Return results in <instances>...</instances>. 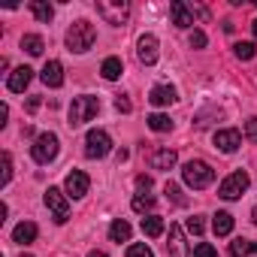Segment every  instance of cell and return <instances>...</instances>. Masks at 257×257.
<instances>
[{
  "label": "cell",
  "instance_id": "ab89813d",
  "mask_svg": "<svg viewBox=\"0 0 257 257\" xmlns=\"http://www.w3.org/2000/svg\"><path fill=\"white\" fill-rule=\"evenodd\" d=\"M88 257H109L106 251H88Z\"/></svg>",
  "mask_w": 257,
  "mask_h": 257
},
{
  "label": "cell",
  "instance_id": "60d3db41",
  "mask_svg": "<svg viewBox=\"0 0 257 257\" xmlns=\"http://www.w3.org/2000/svg\"><path fill=\"white\" fill-rule=\"evenodd\" d=\"M251 221H254V224H257V206H254V209H251Z\"/></svg>",
  "mask_w": 257,
  "mask_h": 257
},
{
  "label": "cell",
  "instance_id": "9c48e42d",
  "mask_svg": "<svg viewBox=\"0 0 257 257\" xmlns=\"http://www.w3.org/2000/svg\"><path fill=\"white\" fill-rule=\"evenodd\" d=\"M88 188H91V179H88L82 170L67 173V179H64V191H67V197L79 200V197H85V194H88Z\"/></svg>",
  "mask_w": 257,
  "mask_h": 257
},
{
  "label": "cell",
  "instance_id": "d4e9b609",
  "mask_svg": "<svg viewBox=\"0 0 257 257\" xmlns=\"http://www.w3.org/2000/svg\"><path fill=\"white\" fill-rule=\"evenodd\" d=\"M22 49H25L28 55H43L46 43H43V37H37V34H25V37H22Z\"/></svg>",
  "mask_w": 257,
  "mask_h": 257
},
{
  "label": "cell",
  "instance_id": "e0dca14e",
  "mask_svg": "<svg viewBox=\"0 0 257 257\" xmlns=\"http://www.w3.org/2000/svg\"><path fill=\"white\" fill-rule=\"evenodd\" d=\"M37 233H40V230H37L34 221H22V224L13 230V242H19V245H31V242L37 239Z\"/></svg>",
  "mask_w": 257,
  "mask_h": 257
},
{
  "label": "cell",
  "instance_id": "3957f363",
  "mask_svg": "<svg viewBox=\"0 0 257 257\" xmlns=\"http://www.w3.org/2000/svg\"><path fill=\"white\" fill-rule=\"evenodd\" d=\"M97 112H100V100L97 97H91V94L73 97V103H70V127H79V124L91 121Z\"/></svg>",
  "mask_w": 257,
  "mask_h": 257
},
{
  "label": "cell",
  "instance_id": "b9f144b4",
  "mask_svg": "<svg viewBox=\"0 0 257 257\" xmlns=\"http://www.w3.org/2000/svg\"><path fill=\"white\" fill-rule=\"evenodd\" d=\"M251 28H254V37H257V22H254V25H251Z\"/></svg>",
  "mask_w": 257,
  "mask_h": 257
},
{
  "label": "cell",
  "instance_id": "2e32d148",
  "mask_svg": "<svg viewBox=\"0 0 257 257\" xmlns=\"http://www.w3.org/2000/svg\"><path fill=\"white\" fill-rule=\"evenodd\" d=\"M149 100H152V106H170V103H176V88L173 85H155Z\"/></svg>",
  "mask_w": 257,
  "mask_h": 257
},
{
  "label": "cell",
  "instance_id": "8fae6325",
  "mask_svg": "<svg viewBox=\"0 0 257 257\" xmlns=\"http://www.w3.org/2000/svg\"><path fill=\"white\" fill-rule=\"evenodd\" d=\"M239 146H242V137H239V131H233V127L215 131V149H221L224 155H233Z\"/></svg>",
  "mask_w": 257,
  "mask_h": 257
},
{
  "label": "cell",
  "instance_id": "5b68a950",
  "mask_svg": "<svg viewBox=\"0 0 257 257\" xmlns=\"http://www.w3.org/2000/svg\"><path fill=\"white\" fill-rule=\"evenodd\" d=\"M248 185H251L248 173H245V170H236V173H230V176L218 185V197H224V200H239V197L248 191Z\"/></svg>",
  "mask_w": 257,
  "mask_h": 257
},
{
  "label": "cell",
  "instance_id": "7a4b0ae2",
  "mask_svg": "<svg viewBox=\"0 0 257 257\" xmlns=\"http://www.w3.org/2000/svg\"><path fill=\"white\" fill-rule=\"evenodd\" d=\"M182 179H185L188 188L203 191V188H209V185L215 182V170H212L206 161H188V164L182 167Z\"/></svg>",
  "mask_w": 257,
  "mask_h": 257
},
{
  "label": "cell",
  "instance_id": "8d00e7d4",
  "mask_svg": "<svg viewBox=\"0 0 257 257\" xmlns=\"http://www.w3.org/2000/svg\"><path fill=\"white\" fill-rule=\"evenodd\" d=\"M137 188L140 191H152V179L149 176H137Z\"/></svg>",
  "mask_w": 257,
  "mask_h": 257
},
{
  "label": "cell",
  "instance_id": "277c9868",
  "mask_svg": "<svg viewBox=\"0 0 257 257\" xmlns=\"http://www.w3.org/2000/svg\"><path fill=\"white\" fill-rule=\"evenodd\" d=\"M58 149H61V143H58L55 134H40L31 146V155H34L37 164H52L58 158Z\"/></svg>",
  "mask_w": 257,
  "mask_h": 257
},
{
  "label": "cell",
  "instance_id": "836d02e7",
  "mask_svg": "<svg viewBox=\"0 0 257 257\" xmlns=\"http://www.w3.org/2000/svg\"><path fill=\"white\" fill-rule=\"evenodd\" d=\"M10 179H13V158H10V155H4V179H0V182L10 185Z\"/></svg>",
  "mask_w": 257,
  "mask_h": 257
},
{
  "label": "cell",
  "instance_id": "30bf717a",
  "mask_svg": "<svg viewBox=\"0 0 257 257\" xmlns=\"http://www.w3.org/2000/svg\"><path fill=\"white\" fill-rule=\"evenodd\" d=\"M137 58H140V64H146V67L158 64V37H155V34H143V37H140V43H137Z\"/></svg>",
  "mask_w": 257,
  "mask_h": 257
},
{
  "label": "cell",
  "instance_id": "f1b7e54d",
  "mask_svg": "<svg viewBox=\"0 0 257 257\" xmlns=\"http://www.w3.org/2000/svg\"><path fill=\"white\" fill-rule=\"evenodd\" d=\"M127 257H155V251L146 242H134L131 248H127Z\"/></svg>",
  "mask_w": 257,
  "mask_h": 257
},
{
  "label": "cell",
  "instance_id": "603a6c76",
  "mask_svg": "<svg viewBox=\"0 0 257 257\" xmlns=\"http://www.w3.org/2000/svg\"><path fill=\"white\" fill-rule=\"evenodd\" d=\"M140 227H143V233H146V236H152V239H155V236H161V233H164V218H161V215H146Z\"/></svg>",
  "mask_w": 257,
  "mask_h": 257
},
{
  "label": "cell",
  "instance_id": "484cf974",
  "mask_svg": "<svg viewBox=\"0 0 257 257\" xmlns=\"http://www.w3.org/2000/svg\"><path fill=\"white\" fill-rule=\"evenodd\" d=\"M131 206H134V212H143V215H146V212H152V209H155V197H152L149 191H143V194H137V197H134V203H131Z\"/></svg>",
  "mask_w": 257,
  "mask_h": 257
},
{
  "label": "cell",
  "instance_id": "4dcf8cb0",
  "mask_svg": "<svg viewBox=\"0 0 257 257\" xmlns=\"http://www.w3.org/2000/svg\"><path fill=\"white\" fill-rule=\"evenodd\" d=\"M167 197H170L173 203H179V206H185V197H182V191H179V185H173V182H167Z\"/></svg>",
  "mask_w": 257,
  "mask_h": 257
},
{
  "label": "cell",
  "instance_id": "44dd1931",
  "mask_svg": "<svg viewBox=\"0 0 257 257\" xmlns=\"http://www.w3.org/2000/svg\"><path fill=\"white\" fill-rule=\"evenodd\" d=\"M212 230H215V236H230L233 233V215L230 212H218L212 218Z\"/></svg>",
  "mask_w": 257,
  "mask_h": 257
},
{
  "label": "cell",
  "instance_id": "7402d4cb",
  "mask_svg": "<svg viewBox=\"0 0 257 257\" xmlns=\"http://www.w3.org/2000/svg\"><path fill=\"white\" fill-rule=\"evenodd\" d=\"M149 127L155 134H170L173 131V118L164 115V112H155V115H149Z\"/></svg>",
  "mask_w": 257,
  "mask_h": 257
},
{
  "label": "cell",
  "instance_id": "4316f807",
  "mask_svg": "<svg viewBox=\"0 0 257 257\" xmlns=\"http://www.w3.org/2000/svg\"><path fill=\"white\" fill-rule=\"evenodd\" d=\"M254 251V242H248V239H233L230 242V257H245V254H251Z\"/></svg>",
  "mask_w": 257,
  "mask_h": 257
},
{
  "label": "cell",
  "instance_id": "74e56055",
  "mask_svg": "<svg viewBox=\"0 0 257 257\" xmlns=\"http://www.w3.org/2000/svg\"><path fill=\"white\" fill-rule=\"evenodd\" d=\"M37 109H40V97H31L28 100V112H37Z\"/></svg>",
  "mask_w": 257,
  "mask_h": 257
},
{
  "label": "cell",
  "instance_id": "ee69618b",
  "mask_svg": "<svg viewBox=\"0 0 257 257\" xmlns=\"http://www.w3.org/2000/svg\"><path fill=\"white\" fill-rule=\"evenodd\" d=\"M22 257H34V254H22Z\"/></svg>",
  "mask_w": 257,
  "mask_h": 257
},
{
  "label": "cell",
  "instance_id": "52a82bcc",
  "mask_svg": "<svg viewBox=\"0 0 257 257\" xmlns=\"http://www.w3.org/2000/svg\"><path fill=\"white\" fill-rule=\"evenodd\" d=\"M97 13L106 19V25H124V22H127V13H131V4H127V0H115V4L100 0V4H97Z\"/></svg>",
  "mask_w": 257,
  "mask_h": 257
},
{
  "label": "cell",
  "instance_id": "1f68e13d",
  "mask_svg": "<svg viewBox=\"0 0 257 257\" xmlns=\"http://www.w3.org/2000/svg\"><path fill=\"white\" fill-rule=\"evenodd\" d=\"M194 257H218V251H215L209 242H200V245L194 248Z\"/></svg>",
  "mask_w": 257,
  "mask_h": 257
},
{
  "label": "cell",
  "instance_id": "7bdbcfd3",
  "mask_svg": "<svg viewBox=\"0 0 257 257\" xmlns=\"http://www.w3.org/2000/svg\"><path fill=\"white\" fill-rule=\"evenodd\" d=\"M254 254H257V242H254Z\"/></svg>",
  "mask_w": 257,
  "mask_h": 257
},
{
  "label": "cell",
  "instance_id": "7c38bea8",
  "mask_svg": "<svg viewBox=\"0 0 257 257\" xmlns=\"http://www.w3.org/2000/svg\"><path fill=\"white\" fill-rule=\"evenodd\" d=\"M170 19H173L176 28H191L194 25V13H191V7L185 0H173L170 4Z\"/></svg>",
  "mask_w": 257,
  "mask_h": 257
},
{
  "label": "cell",
  "instance_id": "8992f818",
  "mask_svg": "<svg viewBox=\"0 0 257 257\" xmlns=\"http://www.w3.org/2000/svg\"><path fill=\"white\" fill-rule=\"evenodd\" d=\"M109 152H112L109 134H106V131H88V137H85V155H88L91 161H100V158H106Z\"/></svg>",
  "mask_w": 257,
  "mask_h": 257
},
{
  "label": "cell",
  "instance_id": "e575fe53",
  "mask_svg": "<svg viewBox=\"0 0 257 257\" xmlns=\"http://www.w3.org/2000/svg\"><path fill=\"white\" fill-rule=\"evenodd\" d=\"M191 49H206V34L203 31H194L191 34Z\"/></svg>",
  "mask_w": 257,
  "mask_h": 257
},
{
  "label": "cell",
  "instance_id": "4fadbf2b",
  "mask_svg": "<svg viewBox=\"0 0 257 257\" xmlns=\"http://www.w3.org/2000/svg\"><path fill=\"white\" fill-rule=\"evenodd\" d=\"M31 79H34V70H31V67H16V70L10 73V79H7V88H10L13 94H22V91L31 85Z\"/></svg>",
  "mask_w": 257,
  "mask_h": 257
},
{
  "label": "cell",
  "instance_id": "d6986e66",
  "mask_svg": "<svg viewBox=\"0 0 257 257\" xmlns=\"http://www.w3.org/2000/svg\"><path fill=\"white\" fill-rule=\"evenodd\" d=\"M131 224H127L124 218H115L112 224H109V239L112 242H131Z\"/></svg>",
  "mask_w": 257,
  "mask_h": 257
},
{
  "label": "cell",
  "instance_id": "ba28073f",
  "mask_svg": "<svg viewBox=\"0 0 257 257\" xmlns=\"http://www.w3.org/2000/svg\"><path fill=\"white\" fill-rule=\"evenodd\" d=\"M46 206L52 209V215H55L58 224H67L70 221V203H67V194L61 188H49L46 191Z\"/></svg>",
  "mask_w": 257,
  "mask_h": 257
},
{
  "label": "cell",
  "instance_id": "ffe728a7",
  "mask_svg": "<svg viewBox=\"0 0 257 257\" xmlns=\"http://www.w3.org/2000/svg\"><path fill=\"white\" fill-rule=\"evenodd\" d=\"M100 73H103V79H106V82H115V79L124 73V64H121V58H106V61L100 64Z\"/></svg>",
  "mask_w": 257,
  "mask_h": 257
},
{
  "label": "cell",
  "instance_id": "f546056e",
  "mask_svg": "<svg viewBox=\"0 0 257 257\" xmlns=\"http://www.w3.org/2000/svg\"><path fill=\"white\" fill-rule=\"evenodd\" d=\"M185 227H188V233H194V236H203V230H206V221H203L200 215H194V218H188V221H185Z\"/></svg>",
  "mask_w": 257,
  "mask_h": 257
},
{
  "label": "cell",
  "instance_id": "83f0119b",
  "mask_svg": "<svg viewBox=\"0 0 257 257\" xmlns=\"http://www.w3.org/2000/svg\"><path fill=\"white\" fill-rule=\"evenodd\" d=\"M233 55H236L239 61H251V58H254V43H236V46H233Z\"/></svg>",
  "mask_w": 257,
  "mask_h": 257
},
{
  "label": "cell",
  "instance_id": "d590c367",
  "mask_svg": "<svg viewBox=\"0 0 257 257\" xmlns=\"http://www.w3.org/2000/svg\"><path fill=\"white\" fill-rule=\"evenodd\" d=\"M115 109H118V112H131L134 106H131V100H127L124 94H118V97H115Z\"/></svg>",
  "mask_w": 257,
  "mask_h": 257
},
{
  "label": "cell",
  "instance_id": "6da1fadb",
  "mask_svg": "<svg viewBox=\"0 0 257 257\" xmlns=\"http://www.w3.org/2000/svg\"><path fill=\"white\" fill-rule=\"evenodd\" d=\"M94 43H97V31H94V25H88L85 19H79V22L70 25V31H67V49H70V52L85 55L88 49H94Z\"/></svg>",
  "mask_w": 257,
  "mask_h": 257
},
{
  "label": "cell",
  "instance_id": "cb8c5ba5",
  "mask_svg": "<svg viewBox=\"0 0 257 257\" xmlns=\"http://www.w3.org/2000/svg\"><path fill=\"white\" fill-rule=\"evenodd\" d=\"M31 13H34L37 22H43V25H49V22L55 19V10H52V4H46V0H34V4H31Z\"/></svg>",
  "mask_w": 257,
  "mask_h": 257
},
{
  "label": "cell",
  "instance_id": "ac0fdd59",
  "mask_svg": "<svg viewBox=\"0 0 257 257\" xmlns=\"http://www.w3.org/2000/svg\"><path fill=\"white\" fill-rule=\"evenodd\" d=\"M176 161H179V155H176L173 149H161V152H155V158H152V167H155V170H164V173H170V170L176 167Z\"/></svg>",
  "mask_w": 257,
  "mask_h": 257
},
{
  "label": "cell",
  "instance_id": "9a60e30c",
  "mask_svg": "<svg viewBox=\"0 0 257 257\" xmlns=\"http://www.w3.org/2000/svg\"><path fill=\"white\" fill-rule=\"evenodd\" d=\"M167 248H170V257H188L185 230H182L179 224H173V227H170V242H167Z\"/></svg>",
  "mask_w": 257,
  "mask_h": 257
},
{
  "label": "cell",
  "instance_id": "d6a6232c",
  "mask_svg": "<svg viewBox=\"0 0 257 257\" xmlns=\"http://www.w3.org/2000/svg\"><path fill=\"white\" fill-rule=\"evenodd\" d=\"M245 137H248L251 143H257V118H248V121H245Z\"/></svg>",
  "mask_w": 257,
  "mask_h": 257
},
{
  "label": "cell",
  "instance_id": "5bb4252c",
  "mask_svg": "<svg viewBox=\"0 0 257 257\" xmlns=\"http://www.w3.org/2000/svg\"><path fill=\"white\" fill-rule=\"evenodd\" d=\"M40 79H43L49 88H61V85H64V67H61V61H46Z\"/></svg>",
  "mask_w": 257,
  "mask_h": 257
},
{
  "label": "cell",
  "instance_id": "f35d334b",
  "mask_svg": "<svg viewBox=\"0 0 257 257\" xmlns=\"http://www.w3.org/2000/svg\"><path fill=\"white\" fill-rule=\"evenodd\" d=\"M7 115H10V109H7V106H0V127L7 124Z\"/></svg>",
  "mask_w": 257,
  "mask_h": 257
}]
</instances>
